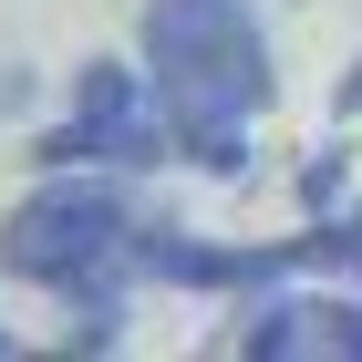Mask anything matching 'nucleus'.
Masks as SVG:
<instances>
[{"instance_id": "nucleus-2", "label": "nucleus", "mask_w": 362, "mask_h": 362, "mask_svg": "<svg viewBox=\"0 0 362 362\" xmlns=\"http://www.w3.org/2000/svg\"><path fill=\"white\" fill-rule=\"evenodd\" d=\"M124 249H135V207L93 166H52L0 218V269L31 279V290H93V279L124 269Z\"/></svg>"}, {"instance_id": "nucleus-1", "label": "nucleus", "mask_w": 362, "mask_h": 362, "mask_svg": "<svg viewBox=\"0 0 362 362\" xmlns=\"http://www.w3.org/2000/svg\"><path fill=\"white\" fill-rule=\"evenodd\" d=\"M145 83L176 124V156L207 176L249 166V114L269 104V42L249 0H145Z\"/></svg>"}, {"instance_id": "nucleus-3", "label": "nucleus", "mask_w": 362, "mask_h": 362, "mask_svg": "<svg viewBox=\"0 0 362 362\" xmlns=\"http://www.w3.org/2000/svg\"><path fill=\"white\" fill-rule=\"evenodd\" d=\"M352 300H269L238 332V352H352Z\"/></svg>"}, {"instance_id": "nucleus-4", "label": "nucleus", "mask_w": 362, "mask_h": 362, "mask_svg": "<svg viewBox=\"0 0 362 362\" xmlns=\"http://www.w3.org/2000/svg\"><path fill=\"white\" fill-rule=\"evenodd\" d=\"M0 352H11V332H0Z\"/></svg>"}]
</instances>
